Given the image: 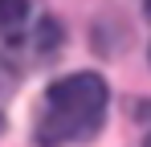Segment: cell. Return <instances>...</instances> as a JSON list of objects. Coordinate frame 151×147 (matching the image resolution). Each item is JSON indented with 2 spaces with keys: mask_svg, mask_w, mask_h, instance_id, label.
I'll list each match as a JSON object with an SVG mask.
<instances>
[{
  "mask_svg": "<svg viewBox=\"0 0 151 147\" xmlns=\"http://www.w3.org/2000/svg\"><path fill=\"white\" fill-rule=\"evenodd\" d=\"M29 21H33V0H0V41L21 45Z\"/></svg>",
  "mask_w": 151,
  "mask_h": 147,
  "instance_id": "cell-2",
  "label": "cell"
},
{
  "mask_svg": "<svg viewBox=\"0 0 151 147\" xmlns=\"http://www.w3.org/2000/svg\"><path fill=\"white\" fill-rule=\"evenodd\" d=\"M147 17H151V0H147Z\"/></svg>",
  "mask_w": 151,
  "mask_h": 147,
  "instance_id": "cell-5",
  "label": "cell"
},
{
  "mask_svg": "<svg viewBox=\"0 0 151 147\" xmlns=\"http://www.w3.org/2000/svg\"><path fill=\"white\" fill-rule=\"evenodd\" d=\"M17 90V66L4 57V49H0V102H8Z\"/></svg>",
  "mask_w": 151,
  "mask_h": 147,
  "instance_id": "cell-3",
  "label": "cell"
},
{
  "mask_svg": "<svg viewBox=\"0 0 151 147\" xmlns=\"http://www.w3.org/2000/svg\"><path fill=\"white\" fill-rule=\"evenodd\" d=\"M0 131H4V115H0Z\"/></svg>",
  "mask_w": 151,
  "mask_h": 147,
  "instance_id": "cell-4",
  "label": "cell"
},
{
  "mask_svg": "<svg viewBox=\"0 0 151 147\" xmlns=\"http://www.w3.org/2000/svg\"><path fill=\"white\" fill-rule=\"evenodd\" d=\"M110 90L102 74H70L53 82L41 98L37 143H82L94 139L106 122Z\"/></svg>",
  "mask_w": 151,
  "mask_h": 147,
  "instance_id": "cell-1",
  "label": "cell"
}]
</instances>
